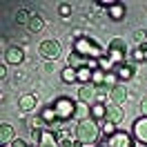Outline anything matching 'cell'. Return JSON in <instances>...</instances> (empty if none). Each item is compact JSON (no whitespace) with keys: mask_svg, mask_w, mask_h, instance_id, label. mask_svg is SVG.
<instances>
[{"mask_svg":"<svg viewBox=\"0 0 147 147\" xmlns=\"http://www.w3.org/2000/svg\"><path fill=\"white\" fill-rule=\"evenodd\" d=\"M74 136L78 138L83 145H94V143L100 138V125H98L94 118L80 120V123L74 127Z\"/></svg>","mask_w":147,"mask_h":147,"instance_id":"cell-1","label":"cell"},{"mask_svg":"<svg viewBox=\"0 0 147 147\" xmlns=\"http://www.w3.org/2000/svg\"><path fill=\"white\" fill-rule=\"evenodd\" d=\"M74 51L76 54H80L83 58H102V49H100V45L96 42V40H92V38H80V40H76L74 42Z\"/></svg>","mask_w":147,"mask_h":147,"instance_id":"cell-2","label":"cell"},{"mask_svg":"<svg viewBox=\"0 0 147 147\" xmlns=\"http://www.w3.org/2000/svg\"><path fill=\"white\" fill-rule=\"evenodd\" d=\"M107 58H109V63L114 67H120V65H125V58H127V45H125V40L123 38H114L107 47Z\"/></svg>","mask_w":147,"mask_h":147,"instance_id":"cell-3","label":"cell"},{"mask_svg":"<svg viewBox=\"0 0 147 147\" xmlns=\"http://www.w3.org/2000/svg\"><path fill=\"white\" fill-rule=\"evenodd\" d=\"M54 109L58 114V120H69L74 118V114H76V102L71 98H67V96H60L58 100L54 102Z\"/></svg>","mask_w":147,"mask_h":147,"instance_id":"cell-4","label":"cell"},{"mask_svg":"<svg viewBox=\"0 0 147 147\" xmlns=\"http://www.w3.org/2000/svg\"><path fill=\"white\" fill-rule=\"evenodd\" d=\"M107 147H136V138L129 131H116L114 136L107 138Z\"/></svg>","mask_w":147,"mask_h":147,"instance_id":"cell-5","label":"cell"},{"mask_svg":"<svg viewBox=\"0 0 147 147\" xmlns=\"http://www.w3.org/2000/svg\"><path fill=\"white\" fill-rule=\"evenodd\" d=\"M38 51H40V56L47 58V60H56V58L60 56V51H63V45H60L58 40H42L40 47H38Z\"/></svg>","mask_w":147,"mask_h":147,"instance_id":"cell-6","label":"cell"},{"mask_svg":"<svg viewBox=\"0 0 147 147\" xmlns=\"http://www.w3.org/2000/svg\"><path fill=\"white\" fill-rule=\"evenodd\" d=\"M131 131H134V138L138 143H145L147 145V116H140L138 120H134Z\"/></svg>","mask_w":147,"mask_h":147,"instance_id":"cell-7","label":"cell"},{"mask_svg":"<svg viewBox=\"0 0 147 147\" xmlns=\"http://www.w3.org/2000/svg\"><path fill=\"white\" fill-rule=\"evenodd\" d=\"M25 60V51L20 49V47H9L7 51H5V63L9 65H18Z\"/></svg>","mask_w":147,"mask_h":147,"instance_id":"cell-8","label":"cell"},{"mask_svg":"<svg viewBox=\"0 0 147 147\" xmlns=\"http://www.w3.org/2000/svg\"><path fill=\"white\" fill-rule=\"evenodd\" d=\"M109 100H111V105L125 102L127 100V87H125V85H116V87L109 92Z\"/></svg>","mask_w":147,"mask_h":147,"instance_id":"cell-9","label":"cell"},{"mask_svg":"<svg viewBox=\"0 0 147 147\" xmlns=\"http://www.w3.org/2000/svg\"><path fill=\"white\" fill-rule=\"evenodd\" d=\"M38 147H60L58 143V138L51 134V131H40V136H38Z\"/></svg>","mask_w":147,"mask_h":147,"instance_id":"cell-10","label":"cell"},{"mask_svg":"<svg viewBox=\"0 0 147 147\" xmlns=\"http://www.w3.org/2000/svg\"><path fill=\"white\" fill-rule=\"evenodd\" d=\"M36 96H34V94H22V96H20L18 98V107L22 111H31L34 109V107H36Z\"/></svg>","mask_w":147,"mask_h":147,"instance_id":"cell-11","label":"cell"},{"mask_svg":"<svg viewBox=\"0 0 147 147\" xmlns=\"http://www.w3.org/2000/svg\"><path fill=\"white\" fill-rule=\"evenodd\" d=\"M116 76H118L120 83H127V80H131L134 78V67L131 65H120V67H116Z\"/></svg>","mask_w":147,"mask_h":147,"instance_id":"cell-12","label":"cell"},{"mask_svg":"<svg viewBox=\"0 0 147 147\" xmlns=\"http://www.w3.org/2000/svg\"><path fill=\"white\" fill-rule=\"evenodd\" d=\"M13 140H16V138H13V127L7 125V123H2V125H0V143H2V145L9 143V145H11Z\"/></svg>","mask_w":147,"mask_h":147,"instance_id":"cell-13","label":"cell"},{"mask_svg":"<svg viewBox=\"0 0 147 147\" xmlns=\"http://www.w3.org/2000/svg\"><path fill=\"white\" fill-rule=\"evenodd\" d=\"M78 98H80V102H87V100H92V98H96V87L94 85H83L78 89Z\"/></svg>","mask_w":147,"mask_h":147,"instance_id":"cell-14","label":"cell"},{"mask_svg":"<svg viewBox=\"0 0 147 147\" xmlns=\"http://www.w3.org/2000/svg\"><path fill=\"white\" fill-rule=\"evenodd\" d=\"M107 120L114 123V125H118L120 120H123V109H120V105H111V107H107Z\"/></svg>","mask_w":147,"mask_h":147,"instance_id":"cell-15","label":"cell"},{"mask_svg":"<svg viewBox=\"0 0 147 147\" xmlns=\"http://www.w3.org/2000/svg\"><path fill=\"white\" fill-rule=\"evenodd\" d=\"M60 78H63V83H67V85L76 83V80H78V69H74V67L67 65L63 71H60Z\"/></svg>","mask_w":147,"mask_h":147,"instance_id":"cell-16","label":"cell"},{"mask_svg":"<svg viewBox=\"0 0 147 147\" xmlns=\"http://www.w3.org/2000/svg\"><path fill=\"white\" fill-rule=\"evenodd\" d=\"M92 118L94 120L107 118V105H105V102H94L92 105Z\"/></svg>","mask_w":147,"mask_h":147,"instance_id":"cell-17","label":"cell"},{"mask_svg":"<svg viewBox=\"0 0 147 147\" xmlns=\"http://www.w3.org/2000/svg\"><path fill=\"white\" fill-rule=\"evenodd\" d=\"M74 116L78 118V123H80V120H87L92 116V107H87V102H76V114H74Z\"/></svg>","mask_w":147,"mask_h":147,"instance_id":"cell-18","label":"cell"},{"mask_svg":"<svg viewBox=\"0 0 147 147\" xmlns=\"http://www.w3.org/2000/svg\"><path fill=\"white\" fill-rule=\"evenodd\" d=\"M125 11H127V7H125L123 2H116V5L109 9V18L111 20H123L125 18Z\"/></svg>","mask_w":147,"mask_h":147,"instance_id":"cell-19","label":"cell"},{"mask_svg":"<svg viewBox=\"0 0 147 147\" xmlns=\"http://www.w3.org/2000/svg\"><path fill=\"white\" fill-rule=\"evenodd\" d=\"M29 31H34V34H38V31H42L45 29V20H42V16H31V20H29Z\"/></svg>","mask_w":147,"mask_h":147,"instance_id":"cell-20","label":"cell"},{"mask_svg":"<svg viewBox=\"0 0 147 147\" xmlns=\"http://www.w3.org/2000/svg\"><path fill=\"white\" fill-rule=\"evenodd\" d=\"M69 67H74V69H83V67H87V60H85L80 54L71 51V56H69Z\"/></svg>","mask_w":147,"mask_h":147,"instance_id":"cell-21","label":"cell"},{"mask_svg":"<svg viewBox=\"0 0 147 147\" xmlns=\"http://www.w3.org/2000/svg\"><path fill=\"white\" fill-rule=\"evenodd\" d=\"M131 58L136 60V63H145L147 60V42L145 45H138L134 51H131Z\"/></svg>","mask_w":147,"mask_h":147,"instance_id":"cell-22","label":"cell"},{"mask_svg":"<svg viewBox=\"0 0 147 147\" xmlns=\"http://www.w3.org/2000/svg\"><path fill=\"white\" fill-rule=\"evenodd\" d=\"M92 78H94V71L89 67H83V69H78V83L83 85H92Z\"/></svg>","mask_w":147,"mask_h":147,"instance_id":"cell-23","label":"cell"},{"mask_svg":"<svg viewBox=\"0 0 147 147\" xmlns=\"http://www.w3.org/2000/svg\"><path fill=\"white\" fill-rule=\"evenodd\" d=\"M40 116H42V120H45V125H51V123H56V120H58V114H56L54 107H45Z\"/></svg>","mask_w":147,"mask_h":147,"instance_id":"cell-24","label":"cell"},{"mask_svg":"<svg viewBox=\"0 0 147 147\" xmlns=\"http://www.w3.org/2000/svg\"><path fill=\"white\" fill-rule=\"evenodd\" d=\"M116 131H118V129H116V125H114V123H109V120H105V123L100 125V134H102V136H107V138L114 136Z\"/></svg>","mask_w":147,"mask_h":147,"instance_id":"cell-25","label":"cell"},{"mask_svg":"<svg viewBox=\"0 0 147 147\" xmlns=\"http://www.w3.org/2000/svg\"><path fill=\"white\" fill-rule=\"evenodd\" d=\"M105 76H107V71H102V69H94L92 85H94V87H100V85H105Z\"/></svg>","mask_w":147,"mask_h":147,"instance_id":"cell-26","label":"cell"},{"mask_svg":"<svg viewBox=\"0 0 147 147\" xmlns=\"http://www.w3.org/2000/svg\"><path fill=\"white\" fill-rule=\"evenodd\" d=\"M58 13H60V18H69L71 16V5L69 2H60L58 5Z\"/></svg>","mask_w":147,"mask_h":147,"instance_id":"cell-27","label":"cell"},{"mask_svg":"<svg viewBox=\"0 0 147 147\" xmlns=\"http://www.w3.org/2000/svg\"><path fill=\"white\" fill-rule=\"evenodd\" d=\"M98 69H102V71L109 74L111 69H114V65L109 63V58H107V56H102V58H98Z\"/></svg>","mask_w":147,"mask_h":147,"instance_id":"cell-28","label":"cell"},{"mask_svg":"<svg viewBox=\"0 0 147 147\" xmlns=\"http://www.w3.org/2000/svg\"><path fill=\"white\" fill-rule=\"evenodd\" d=\"M16 20H18V22H25V25H29V20H31V13H29L27 9H20L18 13H16Z\"/></svg>","mask_w":147,"mask_h":147,"instance_id":"cell-29","label":"cell"},{"mask_svg":"<svg viewBox=\"0 0 147 147\" xmlns=\"http://www.w3.org/2000/svg\"><path fill=\"white\" fill-rule=\"evenodd\" d=\"M116 80H118V76H116V71H109L107 76H105V85H107V87H111V89H114V87L118 85Z\"/></svg>","mask_w":147,"mask_h":147,"instance_id":"cell-30","label":"cell"},{"mask_svg":"<svg viewBox=\"0 0 147 147\" xmlns=\"http://www.w3.org/2000/svg\"><path fill=\"white\" fill-rule=\"evenodd\" d=\"M134 40H136L138 45H145V42H147V31H143V29H138L136 34H134Z\"/></svg>","mask_w":147,"mask_h":147,"instance_id":"cell-31","label":"cell"},{"mask_svg":"<svg viewBox=\"0 0 147 147\" xmlns=\"http://www.w3.org/2000/svg\"><path fill=\"white\" fill-rule=\"evenodd\" d=\"M42 125H45L42 116H34V118H31V127L34 129H42Z\"/></svg>","mask_w":147,"mask_h":147,"instance_id":"cell-32","label":"cell"},{"mask_svg":"<svg viewBox=\"0 0 147 147\" xmlns=\"http://www.w3.org/2000/svg\"><path fill=\"white\" fill-rule=\"evenodd\" d=\"M9 147H29V145L25 143V140H22V138H16V140H13V143H11Z\"/></svg>","mask_w":147,"mask_h":147,"instance_id":"cell-33","label":"cell"},{"mask_svg":"<svg viewBox=\"0 0 147 147\" xmlns=\"http://www.w3.org/2000/svg\"><path fill=\"white\" fill-rule=\"evenodd\" d=\"M71 36L76 38V40H80V38H85V31H83V29H74V31H71Z\"/></svg>","mask_w":147,"mask_h":147,"instance_id":"cell-34","label":"cell"},{"mask_svg":"<svg viewBox=\"0 0 147 147\" xmlns=\"http://www.w3.org/2000/svg\"><path fill=\"white\" fill-rule=\"evenodd\" d=\"M140 114H143V116H147V96L140 100Z\"/></svg>","mask_w":147,"mask_h":147,"instance_id":"cell-35","label":"cell"},{"mask_svg":"<svg viewBox=\"0 0 147 147\" xmlns=\"http://www.w3.org/2000/svg\"><path fill=\"white\" fill-rule=\"evenodd\" d=\"M0 78H7V63L0 65Z\"/></svg>","mask_w":147,"mask_h":147,"instance_id":"cell-36","label":"cell"},{"mask_svg":"<svg viewBox=\"0 0 147 147\" xmlns=\"http://www.w3.org/2000/svg\"><path fill=\"white\" fill-rule=\"evenodd\" d=\"M85 147H94V145H85Z\"/></svg>","mask_w":147,"mask_h":147,"instance_id":"cell-37","label":"cell"},{"mask_svg":"<svg viewBox=\"0 0 147 147\" xmlns=\"http://www.w3.org/2000/svg\"><path fill=\"white\" fill-rule=\"evenodd\" d=\"M2 147H9V145H2Z\"/></svg>","mask_w":147,"mask_h":147,"instance_id":"cell-38","label":"cell"},{"mask_svg":"<svg viewBox=\"0 0 147 147\" xmlns=\"http://www.w3.org/2000/svg\"><path fill=\"white\" fill-rule=\"evenodd\" d=\"M29 147H31V145H29Z\"/></svg>","mask_w":147,"mask_h":147,"instance_id":"cell-39","label":"cell"},{"mask_svg":"<svg viewBox=\"0 0 147 147\" xmlns=\"http://www.w3.org/2000/svg\"><path fill=\"white\" fill-rule=\"evenodd\" d=\"M105 147H107V145H105Z\"/></svg>","mask_w":147,"mask_h":147,"instance_id":"cell-40","label":"cell"}]
</instances>
